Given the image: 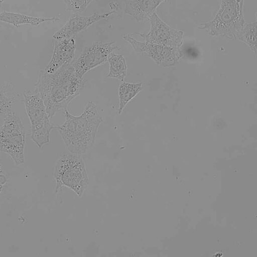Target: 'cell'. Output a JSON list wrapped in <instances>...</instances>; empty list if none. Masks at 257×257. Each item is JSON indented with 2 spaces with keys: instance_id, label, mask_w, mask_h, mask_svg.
<instances>
[{
  "instance_id": "obj_16",
  "label": "cell",
  "mask_w": 257,
  "mask_h": 257,
  "mask_svg": "<svg viewBox=\"0 0 257 257\" xmlns=\"http://www.w3.org/2000/svg\"><path fill=\"white\" fill-rule=\"evenodd\" d=\"M17 93L10 82L0 88V117L12 111V106L17 101Z\"/></svg>"
},
{
  "instance_id": "obj_15",
  "label": "cell",
  "mask_w": 257,
  "mask_h": 257,
  "mask_svg": "<svg viewBox=\"0 0 257 257\" xmlns=\"http://www.w3.org/2000/svg\"><path fill=\"white\" fill-rule=\"evenodd\" d=\"M109 72L107 77L123 81L127 74V65L124 57L120 54L111 53L108 57Z\"/></svg>"
},
{
  "instance_id": "obj_7",
  "label": "cell",
  "mask_w": 257,
  "mask_h": 257,
  "mask_svg": "<svg viewBox=\"0 0 257 257\" xmlns=\"http://www.w3.org/2000/svg\"><path fill=\"white\" fill-rule=\"evenodd\" d=\"M115 42H95L84 48L79 57L73 61L76 75L80 78L89 70L100 66L106 61L110 54L118 49Z\"/></svg>"
},
{
  "instance_id": "obj_17",
  "label": "cell",
  "mask_w": 257,
  "mask_h": 257,
  "mask_svg": "<svg viewBox=\"0 0 257 257\" xmlns=\"http://www.w3.org/2000/svg\"><path fill=\"white\" fill-rule=\"evenodd\" d=\"M256 21L245 23L236 39L247 45L254 52L256 50Z\"/></svg>"
},
{
  "instance_id": "obj_19",
  "label": "cell",
  "mask_w": 257,
  "mask_h": 257,
  "mask_svg": "<svg viewBox=\"0 0 257 257\" xmlns=\"http://www.w3.org/2000/svg\"><path fill=\"white\" fill-rule=\"evenodd\" d=\"M6 181V179L4 176L0 175V193L2 190L3 184H4Z\"/></svg>"
},
{
  "instance_id": "obj_1",
  "label": "cell",
  "mask_w": 257,
  "mask_h": 257,
  "mask_svg": "<svg viewBox=\"0 0 257 257\" xmlns=\"http://www.w3.org/2000/svg\"><path fill=\"white\" fill-rule=\"evenodd\" d=\"M85 80L75 74L73 62L66 64L53 73L41 70L34 88L42 99L50 118L66 109L80 93Z\"/></svg>"
},
{
  "instance_id": "obj_8",
  "label": "cell",
  "mask_w": 257,
  "mask_h": 257,
  "mask_svg": "<svg viewBox=\"0 0 257 257\" xmlns=\"http://www.w3.org/2000/svg\"><path fill=\"white\" fill-rule=\"evenodd\" d=\"M151 28L148 33H138L146 42L177 48L182 44L183 32L170 27L155 12L149 18Z\"/></svg>"
},
{
  "instance_id": "obj_2",
  "label": "cell",
  "mask_w": 257,
  "mask_h": 257,
  "mask_svg": "<svg viewBox=\"0 0 257 257\" xmlns=\"http://www.w3.org/2000/svg\"><path fill=\"white\" fill-rule=\"evenodd\" d=\"M64 110L65 121L62 125H56V128L70 152L84 154L93 146L102 118L92 101L79 115H73L66 108Z\"/></svg>"
},
{
  "instance_id": "obj_5",
  "label": "cell",
  "mask_w": 257,
  "mask_h": 257,
  "mask_svg": "<svg viewBox=\"0 0 257 257\" xmlns=\"http://www.w3.org/2000/svg\"><path fill=\"white\" fill-rule=\"evenodd\" d=\"M56 190L66 186L81 196L88 181L82 160L72 154H64L58 160L54 171Z\"/></svg>"
},
{
  "instance_id": "obj_4",
  "label": "cell",
  "mask_w": 257,
  "mask_h": 257,
  "mask_svg": "<svg viewBox=\"0 0 257 257\" xmlns=\"http://www.w3.org/2000/svg\"><path fill=\"white\" fill-rule=\"evenodd\" d=\"M24 103L31 125V139L39 148L50 142L51 131L56 125L50 121L44 102L33 88L24 93Z\"/></svg>"
},
{
  "instance_id": "obj_13",
  "label": "cell",
  "mask_w": 257,
  "mask_h": 257,
  "mask_svg": "<svg viewBox=\"0 0 257 257\" xmlns=\"http://www.w3.org/2000/svg\"><path fill=\"white\" fill-rule=\"evenodd\" d=\"M59 20L57 17L51 18L36 17L20 13L4 12L0 13V21L19 27L21 25H30L38 26L47 22H55Z\"/></svg>"
},
{
  "instance_id": "obj_11",
  "label": "cell",
  "mask_w": 257,
  "mask_h": 257,
  "mask_svg": "<svg viewBox=\"0 0 257 257\" xmlns=\"http://www.w3.org/2000/svg\"><path fill=\"white\" fill-rule=\"evenodd\" d=\"M75 37L56 40L51 59L44 69L53 73L66 64L73 61L76 50Z\"/></svg>"
},
{
  "instance_id": "obj_10",
  "label": "cell",
  "mask_w": 257,
  "mask_h": 257,
  "mask_svg": "<svg viewBox=\"0 0 257 257\" xmlns=\"http://www.w3.org/2000/svg\"><path fill=\"white\" fill-rule=\"evenodd\" d=\"M122 38L130 44L136 52L145 53L157 62L174 59L178 54L177 48L139 41L128 34L123 35Z\"/></svg>"
},
{
  "instance_id": "obj_6",
  "label": "cell",
  "mask_w": 257,
  "mask_h": 257,
  "mask_svg": "<svg viewBox=\"0 0 257 257\" xmlns=\"http://www.w3.org/2000/svg\"><path fill=\"white\" fill-rule=\"evenodd\" d=\"M0 128V149L8 154L16 165L24 162L26 133L19 117L12 110L4 116Z\"/></svg>"
},
{
  "instance_id": "obj_18",
  "label": "cell",
  "mask_w": 257,
  "mask_h": 257,
  "mask_svg": "<svg viewBox=\"0 0 257 257\" xmlns=\"http://www.w3.org/2000/svg\"><path fill=\"white\" fill-rule=\"evenodd\" d=\"M93 0H63L66 10L74 14H79L84 12L89 4Z\"/></svg>"
},
{
  "instance_id": "obj_12",
  "label": "cell",
  "mask_w": 257,
  "mask_h": 257,
  "mask_svg": "<svg viewBox=\"0 0 257 257\" xmlns=\"http://www.w3.org/2000/svg\"><path fill=\"white\" fill-rule=\"evenodd\" d=\"M125 14L138 22L148 20L157 8L166 0H123Z\"/></svg>"
},
{
  "instance_id": "obj_9",
  "label": "cell",
  "mask_w": 257,
  "mask_h": 257,
  "mask_svg": "<svg viewBox=\"0 0 257 257\" xmlns=\"http://www.w3.org/2000/svg\"><path fill=\"white\" fill-rule=\"evenodd\" d=\"M114 12V11H110L101 14L95 12L91 16L87 17L74 14L53 35V37L55 40H58L74 37L93 23L108 18Z\"/></svg>"
},
{
  "instance_id": "obj_14",
  "label": "cell",
  "mask_w": 257,
  "mask_h": 257,
  "mask_svg": "<svg viewBox=\"0 0 257 257\" xmlns=\"http://www.w3.org/2000/svg\"><path fill=\"white\" fill-rule=\"evenodd\" d=\"M142 83L123 82L118 87L119 107L118 114L122 112L126 105L142 90Z\"/></svg>"
},
{
  "instance_id": "obj_3",
  "label": "cell",
  "mask_w": 257,
  "mask_h": 257,
  "mask_svg": "<svg viewBox=\"0 0 257 257\" xmlns=\"http://www.w3.org/2000/svg\"><path fill=\"white\" fill-rule=\"evenodd\" d=\"M244 2V0H221L214 18L210 21L201 24L198 28L211 36L236 39L245 23Z\"/></svg>"
},
{
  "instance_id": "obj_20",
  "label": "cell",
  "mask_w": 257,
  "mask_h": 257,
  "mask_svg": "<svg viewBox=\"0 0 257 257\" xmlns=\"http://www.w3.org/2000/svg\"><path fill=\"white\" fill-rule=\"evenodd\" d=\"M4 0H0V10Z\"/></svg>"
},
{
  "instance_id": "obj_21",
  "label": "cell",
  "mask_w": 257,
  "mask_h": 257,
  "mask_svg": "<svg viewBox=\"0 0 257 257\" xmlns=\"http://www.w3.org/2000/svg\"><path fill=\"white\" fill-rule=\"evenodd\" d=\"M1 123H0V128H1ZM1 152H2V151H1V150L0 149V154H1Z\"/></svg>"
}]
</instances>
